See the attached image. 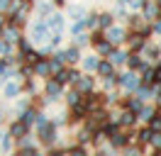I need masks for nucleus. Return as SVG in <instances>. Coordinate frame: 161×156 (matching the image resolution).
<instances>
[{"label": "nucleus", "instance_id": "nucleus-34", "mask_svg": "<svg viewBox=\"0 0 161 156\" xmlns=\"http://www.w3.org/2000/svg\"><path fill=\"white\" fill-rule=\"evenodd\" d=\"M151 83H161V66L154 68V76H151Z\"/></svg>", "mask_w": 161, "mask_h": 156}, {"label": "nucleus", "instance_id": "nucleus-36", "mask_svg": "<svg viewBox=\"0 0 161 156\" xmlns=\"http://www.w3.org/2000/svg\"><path fill=\"white\" fill-rule=\"evenodd\" d=\"M3 149H5V151H10V149H12V139H10V136H3Z\"/></svg>", "mask_w": 161, "mask_h": 156}, {"label": "nucleus", "instance_id": "nucleus-38", "mask_svg": "<svg viewBox=\"0 0 161 156\" xmlns=\"http://www.w3.org/2000/svg\"><path fill=\"white\" fill-rule=\"evenodd\" d=\"M125 3H127V5H132V8H142L147 0H125Z\"/></svg>", "mask_w": 161, "mask_h": 156}, {"label": "nucleus", "instance_id": "nucleus-39", "mask_svg": "<svg viewBox=\"0 0 161 156\" xmlns=\"http://www.w3.org/2000/svg\"><path fill=\"white\" fill-rule=\"evenodd\" d=\"M151 32H156V34H161V17L159 20H154V27H149Z\"/></svg>", "mask_w": 161, "mask_h": 156}, {"label": "nucleus", "instance_id": "nucleus-17", "mask_svg": "<svg viewBox=\"0 0 161 156\" xmlns=\"http://www.w3.org/2000/svg\"><path fill=\"white\" fill-rule=\"evenodd\" d=\"M44 25H47V29H54V32H61V27H64V17H61V15H51V17L47 20Z\"/></svg>", "mask_w": 161, "mask_h": 156}, {"label": "nucleus", "instance_id": "nucleus-22", "mask_svg": "<svg viewBox=\"0 0 161 156\" xmlns=\"http://www.w3.org/2000/svg\"><path fill=\"white\" fill-rule=\"evenodd\" d=\"M98 54H100V56H110L112 54V49H115V44H110V42H108V39H103L100 44H98Z\"/></svg>", "mask_w": 161, "mask_h": 156}, {"label": "nucleus", "instance_id": "nucleus-20", "mask_svg": "<svg viewBox=\"0 0 161 156\" xmlns=\"http://www.w3.org/2000/svg\"><path fill=\"white\" fill-rule=\"evenodd\" d=\"M32 73L37 76H49V66H47V58H39L34 66H32Z\"/></svg>", "mask_w": 161, "mask_h": 156}, {"label": "nucleus", "instance_id": "nucleus-32", "mask_svg": "<svg viewBox=\"0 0 161 156\" xmlns=\"http://www.w3.org/2000/svg\"><path fill=\"white\" fill-rule=\"evenodd\" d=\"M37 151H34V146H25L22 151H17V156H34Z\"/></svg>", "mask_w": 161, "mask_h": 156}, {"label": "nucleus", "instance_id": "nucleus-5", "mask_svg": "<svg viewBox=\"0 0 161 156\" xmlns=\"http://www.w3.org/2000/svg\"><path fill=\"white\" fill-rule=\"evenodd\" d=\"M56 58H59L61 64H71V66H73V64L80 58V51H78V47H73V44H71L69 49L59 51V54H56Z\"/></svg>", "mask_w": 161, "mask_h": 156}, {"label": "nucleus", "instance_id": "nucleus-12", "mask_svg": "<svg viewBox=\"0 0 161 156\" xmlns=\"http://www.w3.org/2000/svg\"><path fill=\"white\" fill-rule=\"evenodd\" d=\"M61 88H64V86L54 78V81H47V83H44V93L49 95V100H56V98L61 95Z\"/></svg>", "mask_w": 161, "mask_h": 156}, {"label": "nucleus", "instance_id": "nucleus-18", "mask_svg": "<svg viewBox=\"0 0 161 156\" xmlns=\"http://www.w3.org/2000/svg\"><path fill=\"white\" fill-rule=\"evenodd\" d=\"M122 107L137 115V112H139V107H142V100H139V98H127V100H122Z\"/></svg>", "mask_w": 161, "mask_h": 156}, {"label": "nucleus", "instance_id": "nucleus-4", "mask_svg": "<svg viewBox=\"0 0 161 156\" xmlns=\"http://www.w3.org/2000/svg\"><path fill=\"white\" fill-rule=\"evenodd\" d=\"M117 83H120L125 90H130V93H134L137 88H139V78H137V73H132V71H127V73H122L120 78H117Z\"/></svg>", "mask_w": 161, "mask_h": 156}, {"label": "nucleus", "instance_id": "nucleus-30", "mask_svg": "<svg viewBox=\"0 0 161 156\" xmlns=\"http://www.w3.org/2000/svg\"><path fill=\"white\" fill-rule=\"evenodd\" d=\"M66 156H88V151H86L80 144H76V146H71V151H69Z\"/></svg>", "mask_w": 161, "mask_h": 156}, {"label": "nucleus", "instance_id": "nucleus-9", "mask_svg": "<svg viewBox=\"0 0 161 156\" xmlns=\"http://www.w3.org/2000/svg\"><path fill=\"white\" fill-rule=\"evenodd\" d=\"M139 10H142V17L147 20V22H149V20H159V12H161V8L156 3H144Z\"/></svg>", "mask_w": 161, "mask_h": 156}, {"label": "nucleus", "instance_id": "nucleus-13", "mask_svg": "<svg viewBox=\"0 0 161 156\" xmlns=\"http://www.w3.org/2000/svg\"><path fill=\"white\" fill-rule=\"evenodd\" d=\"M98 73H100V78H110L115 76V66H112L108 58H103V61H98V68H95Z\"/></svg>", "mask_w": 161, "mask_h": 156}, {"label": "nucleus", "instance_id": "nucleus-15", "mask_svg": "<svg viewBox=\"0 0 161 156\" xmlns=\"http://www.w3.org/2000/svg\"><path fill=\"white\" fill-rule=\"evenodd\" d=\"M125 64L130 66V71H139V68L144 66V61H142V56H139V54H127Z\"/></svg>", "mask_w": 161, "mask_h": 156}, {"label": "nucleus", "instance_id": "nucleus-37", "mask_svg": "<svg viewBox=\"0 0 161 156\" xmlns=\"http://www.w3.org/2000/svg\"><path fill=\"white\" fill-rule=\"evenodd\" d=\"M25 90H27V93H34V90H37L34 81H25Z\"/></svg>", "mask_w": 161, "mask_h": 156}, {"label": "nucleus", "instance_id": "nucleus-46", "mask_svg": "<svg viewBox=\"0 0 161 156\" xmlns=\"http://www.w3.org/2000/svg\"><path fill=\"white\" fill-rule=\"evenodd\" d=\"M156 115H159V120H161V110H159V112H156Z\"/></svg>", "mask_w": 161, "mask_h": 156}, {"label": "nucleus", "instance_id": "nucleus-49", "mask_svg": "<svg viewBox=\"0 0 161 156\" xmlns=\"http://www.w3.org/2000/svg\"><path fill=\"white\" fill-rule=\"evenodd\" d=\"M159 17H161V12H159Z\"/></svg>", "mask_w": 161, "mask_h": 156}, {"label": "nucleus", "instance_id": "nucleus-6", "mask_svg": "<svg viewBox=\"0 0 161 156\" xmlns=\"http://www.w3.org/2000/svg\"><path fill=\"white\" fill-rule=\"evenodd\" d=\"M103 32H105V39H108L110 44H122L125 37H127V34H125V29H122V27H115V25H110V27L103 29Z\"/></svg>", "mask_w": 161, "mask_h": 156}, {"label": "nucleus", "instance_id": "nucleus-21", "mask_svg": "<svg viewBox=\"0 0 161 156\" xmlns=\"http://www.w3.org/2000/svg\"><path fill=\"white\" fill-rule=\"evenodd\" d=\"M125 58H127V54H125V51L112 49V54H110V58H108V61H110L112 66H120V64H125Z\"/></svg>", "mask_w": 161, "mask_h": 156}, {"label": "nucleus", "instance_id": "nucleus-33", "mask_svg": "<svg viewBox=\"0 0 161 156\" xmlns=\"http://www.w3.org/2000/svg\"><path fill=\"white\" fill-rule=\"evenodd\" d=\"M10 42H5V39H0V54H10Z\"/></svg>", "mask_w": 161, "mask_h": 156}, {"label": "nucleus", "instance_id": "nucleus-45", "mask_svg": "<svg viewBox=\"0 0 161 156\" xmlns=\"http://www.w3.org/2000/svg\"><path fill=\"white\" fill-rule=\"evenodd\" d=\"M156 5H159V8H161V0H156Z\"/></svg>", "mask_w": 161, "mask_h": 156}, {"label": "nucleus", "instance_id": "nucleus-43", "mask_svg": "<svg viewBox=\"0 0 161 156\" xmlns=\"http://www.w3.org/2000/svg\"><path fill=\"white\" fill-rule=\"evenodd\" d=\"M64 3H66V0H54V5H64Z\"/></svg>", "mask_w": 161, "mask_h": 156}, {"label": "nucleus", "instance_id": "nucleus-44", "mask_svg": "<svg viewBox=\"0 0 161 156\" xmlns=\"http://www.w3.org/2000/svg\"><path fill=\"white\" fill-rule=\"evenodd\" d=\"M151 156H161V151H154V154H151Z\"/></svg>", "mask_w": 161, "mask_h": 156}, {"label": "nucleus", "instance_id": "nucleus-40", "mask_svg": "<svg viewBox=\"0 0 161 156\" xmlns=\"http://www.w3.org/2000/svg\"><path fill=\"white\" fill-rule=\"evenodd\" d=\"M15 0H0V10H10Z\"/></svg>", "mask_w": 161, "mask_h": 156}, {"label": "nucleus", "instance_id": "nucleus-1", "mask_svg": "<svg viewBox=\"0 0 161 156\" xmlns=\"http://www.w3.org/2000/svg\"><path fill=\"white\" fill-rule=\"evenodd\" d=\"M125 42H127V47H130V54H137V51H142L144 44H147V34H144V32H130V37H125Z\"/></svg>", "mask_w": 161, "mask_h": 156}, {"label": "nucleus", "instance_id": "nucleus-3", "mask_svg": "<svg viewBox=\"0 0 161 156\" xmlns=\"http://www.w3.org/2000/svg\"><path fill=\"white\" fill-rule=\"evenodd\" d=\"M132 136H134V132H125V129H117V132H115L112 136H108V139H110V144H112V146H117V149H125V146H130Z\"/></svg>", "mask_w": 161, "mask_h": 156}, {"label": "nucleus", "instance_id": "nucleus-31", "mask_svg": "<svg viewBox=\"0 0 161 156\" xmlns=\"http://www.w3.org/2000/svg\"><path fill=\"white\" fill-rule=\"evenodd\" d=\"M37 12H39L42 17H44V15H49V12H51V3H42L39 8H37Z\"/></svg>", "mask_w": 161, "mask_h": 156}, {"label": "nucleus", "instance_id": "nucleus-29", "mask_svg": "<svg viewBox=\"0 0 161 156\" xmlns=\"http://www.w3.org/2000/svg\"><path fill=\"white\" fill-rule=\"evenodd\" d=\"M20 90H22L20 83H8V86H5V98H15Z\"/></svg>", "mask_w": 161, "mask_h": 156}, {"label": "nucleus", "instance_id": "nucleus-14", "mask_svg": "<svg viewBox=\"0 0 161 156\" xmlns=\"http://www.w3.org/2000/svg\"><path fill=\"white\" fill-rule=\"evenodd\" d=\"M86 115H88V110H86L83 105H73V107H71V125L83 122V120H86Z\"/></svg>", "mask_w": 161, "mask_h": 156}, {"label": "nucleus", "instance_id": "nucleus-48", "mask_svg": "<svg viewBox=\"0 0 161 156\" xmlns=\"http://www.w3.org/2000/svg\"><path fill=\"white\" fill-rule=\"evenodd\" d=\"M0 139H3V134H0Z\"/></svg>", "mask_w": 161, "mask_h": 156}, {"label": "nucleus", "instance_id": "nucleus-28", "mask_svg": "<svg viewBox=\"0 0 161 156\" xmlns=\"http://www.w3.org/2000/svg\"><path fill=\"white\" fill-rule=\"evenodd\" d=\"M147 127H149L154 134H159V132H161V120H159V115H154L151 120H147Z\"/></svg>", "mask_w": 161, "mask_h": 156}, {"label": "nucleus", "instance_id": "nucleus-23", "mask_svg": "<svg viewBox=\"0 0 161 156\" xmlns=\"http://www.w3.org/2000/svg\"><path fill=\"white\" fill-rule=\"evenodd\" d=\"M110 25H112V15H110V12H100V15H98V25H95V27L108 29Z\"/></svg>", "mask_w": 161, "mask_h": 156}, {"label": "nucleus", "instance_id": "nucleus-16", "mask_svg": "<svg viewBox=\"0 0 161 156\" xmlns=\"http://www.w3.org/2000/svg\"><path fill=\"white\" fill-rule=\"evenodd\" d=\"M134 122H137V115H134V112H130V110H125V112L117 117V125H120V127H132Z\"/></svg>", "mask_w": 161, "mask_h": 156}, {"label": "nucleus", "instance_id": "nucleus-27", "mask_svg": "<svg viewBox=\"0 0 161 156\" xmlns=\"http://www.w3.org/2000/svg\"><path fill=\"white\" fill-rule=\"evenodd\" d=\"M154 115H156V110H154V107H144V105H142L139 112H137V117H139V120H144V122H147V120H151Z\"/></svg>", "mask_w": 161, "mask_h": 156}, {"label": "nucleus", "instance_id": "nucleus-35", "mask_svg": "<svg viewBox=\"0 0 161 156\" xmlns=\"http://www.w3.org/2000/svg\"><path fill=\"white\" fill-rule=\"evenodd\" d=\"M88 42V37L86 34H76V42H73V47H80V44H86Z\"/></svg>", "mask_w": 161, "mask_h": 156}, {"label": "nucleus", "instance_id": "nucleus-41", "mask_svg": "<svg viewBox=\"0 0 161 156\" xmlns=\"http://www.w3.org/2000/svg\"><path fill=\"white\" fill-rule=\"evenodd\" d=\"M125 156H139V146H132V149H127V151H125Z\"/></svg>", "mask_w": 161, "mask_h": 156}, {"label": "nucleus", "instance_id": "nucleus-47", "mask_svg": "<svg viewBox=\"0 0 161 156\" xmlns=\"http://www.w3.org/2000/svg\"><path fill=\"white\" fill-rule=\"evenodd\" d=\"M34 156H42V154H34Z\"/></svg>", "mask_w": 161, "mask_h": 156}, {"label": "nucleus", "instance_id": "nucleus-24", "mask_svg": "<svg viewBox=\"0 0 161 156\" xmlns=\"http://www.w3.org/2000/svg\"><path fill=\"white\" fill-rule=\"evenodd\" d=\"M47 66H49V76H56L61 68H64V64H61L59 58H47Z\"/></svg>", "mask_w": 161, "mask_h": 156}, {"label": "nucleus", "instance_id": "nucleus-11", "mask_svg": "<svg viewBox=\"0 0 161 156\" xmlns=\"http://www.w3.org/2000/svg\"><path fill=\"white\" fill-rule=\"evenodd\" d=\"M49 37V29L44 22H34L32 25V42H44V39Z\"/></svg>", "mask_w": 161, "mask_h": 156}, {"label": "nucleus", "instance_id": "nucleus-26", "mask_svg": "<svg viewBox=\"0 0 161 156\" xmlns=\"http://www.w3.org/2000/svg\"><path fill=\"white\" fill-rule=\"evenodd\" d=\"M80 98H83V95H80L78 90L73 88V90H69V93H66V103H69L71 107H73V105H80Z\"/></svg>", "mask_w": 161, "mask_h": 156}, {"label": "nucleus", "instance_id": "nucleus-42", "mask_svg": "<svg viewBox=\"0 0 161 156\" xmlns=\"http://www.w3.org/2000/svg\"><path fill=\"white\" fill-rule=\"evenodd\" d=\"M154 98H156V103L161 105V83H159V88H156V95H154Z\"/></svg>", "mask_w": 161, "mask_h": 156}, {"label": "nucleus", "instance_id": "nucleus-19", "mask_svg": "<svg viewBox=\"0 0 161 156\" xmlns=\"http://www.w3.org/2000/svg\"><path fill=\"white\" fill-rule=\"evenodd\" d=\"M151 134H154V132H151L149 127H144V129H139V132H137V142H139V146H144V144H149L151 142Z\"/></svg>", "mask_w": 161, "mask_h": 156}, {"label": "nucleus", "instance_id": "nucleus-2", "mask_svg": "<svg viewBox=\"0 0 161 156\" xmlns=\"http://www.w3.org/2000/svg\"><path fill=\"white\" fill-rule=\"evenodd\" d=\"M39 139H42V144H47V146H51L54 142H56V127L51 125V122H42L39 125Z\"/></svg>", "mask_w": 161, "mask_h": 156}, {"label": "nucleus", "instance_id": "nucleus-8", "mask_svg": "<svg viewBox=\"0 0 161 156\" xmlns=\"http://www.w3.org/2000/svg\"><path fill=\"white\" fill-rule=\"evenodd\" d=\"M73 86H76V90H78L80 95H86V93H93V88H95V78H91V76H78V81H76Z\"/></svg>", "mask_w": 161, "mask_h": 156}, {"label": "nucleus", "instance_id": "nucleus-10", "mask_svg": "<svg viewBox=\"0 0 161 156\" xmlns=\"http://www.w3.org/2000/svg\"><path fill=\"white\" fill-rule=\"evenodd\" d=\"M27 132H30V127L25 125L22 120H15V122L10 125V136H12V139H25Z\"/></svg>", "mask_w": 161, "mask_h": 156}, {"label": "nucleus", "instance_id": "nucleus-7", "mask_svg": "<svg viewBox=\"0 0 161 156\" xmlns=\"http://www.w3.org/2000/svg\"><path fill=\"white\" fill-rule=\"evenodd\" d=\"M78 76H80V73L76 71V68H61V71H59V73H56L54 78L59 81L61 86H66V83H71V86H73V83L78 81Z\"/></svg>", "mask_w": 161, "mask_h": 156}, {"label": "nucleus", "instance_id": "nucleus-25", "mask_svg": "<svg viewBox=\"0 0 161 156\" xmlns=\"http://www.w3.org/2000/svg\"><path fill=\"white\" fill-rule=\"evenodd\" d=\"M98 61H100L98 56H83V68L91 73V71H95V68H98Z\"/></svg>", "mask_w": 161, "mask_h": 156}]
</instances>
